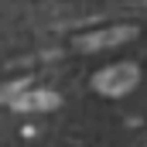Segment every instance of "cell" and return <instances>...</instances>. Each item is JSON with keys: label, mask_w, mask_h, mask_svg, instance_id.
Returning <instances> with one entry per match:
<instances>
[{"label": "cell", "mask_w": 147, "mask_h": 147, "mask_svg": "<svg viewBox=\"0 0 147 147\" xmlns=\"http://www.w3.org/2000/svg\"><path fill=\"white\" fill-rule=\"evenodd\" d=\"M137 34L134 24H113V28H99V31H86V34L75 38V48L79 51H99V48H113V45H123Z\"/></svg>", "instance_id": "2"}, {"label": "cell", "mask_w": 147, "mask_h": 147, "mask_svg": "<svg viewBox=\"0 0 147 147\" xmlns=\"http://www.w3.org/2000/svg\"><path fill=\"white\" fill-rule=\"evenodd\" d=\"M137 82H140V69L134 62H113L92 75V89L99 96H127Z\"/></svg>", "instance_id": "1"}, {"label": "cell", "mask_w": 147, "mask_h": 147, "mask_svg": "<svg viewBox=\"0 0 147 147\" xmlns=\"http://www.w3.org/2000/svg\"><path fill=\"white\" fill-rule=\"evenodd\" d=\"M58 106V96L51 89H31L24 96H14V110H24V113H38V110H51Z\"/></svg>", "instance_id": "3"}]
</instances>
